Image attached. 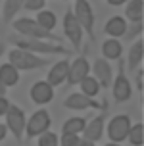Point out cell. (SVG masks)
I'll return each mask as SVG.
<instances>
[{"label": "cell", "mask_w": 144, "mask_h": 146, "mask_svg": "<svg viewBox=\"0 0 144 146\" xmlns=\"http://www.w3.org/2000/svg\"><path fill=\"white\" fill-rule=\"evenodd\" d=\"M125 40L129 42V40H135V38H138V36H142V21H137V23H131V29L127 27V31H125Z\"/></svg>", "instance_id": "26"}, {"label": "cell", "mask_w": 144, "mask_h": 146, "mask_svg": "<svg viewBox=\"0 0 144 146\" xmlns=\"http://www.w3.org/2000/svg\"><path fill=\"white\" fill-rule=\"evenodd\" d=\"M0 81L4 87H15L19 83V71L12 64H2L0 66Z\"/></svg>", "instance_id": "19"}, {"label": "cell", "mask_w": 144, "mask_h": 146, "mask_svg": "<svg viewBox=\"0 0 144 146\" xmlns=\"http://www.w3.org/2000/svg\"><path fill=\"white\" fill-rule=\"evenodd\" d=\"M8 60H10L8 64H12L17 71H35L40 67H48L50 64V58H42L38 54L21 50V48H12L8 52Z\"/></svg>", "instance_id": "3"}, {"label": "cell", "mask_w": 144, "mask_h": 146, "mask_svg": "<svg viewBox=\"0 0 144 146\" xmlns=\"http://www.w3.org/2000/svg\"><path fill=\"white\" fill-rule=\"evenodd\" d=\"M60 140V146H79V135H64L62 133V139Z\"/></svg>", "instance_id": "29"}, {"label": "cell", "mask_w": 144, "mask_h": 146, "mask_svg": "<svg viewBox=\"0 0 144 146\" xmlns=\"http://www.w3.org/2000/svg\"><path fill=\"white\" fill-rule=\"evenodd\" d=\"M35 21L38 23V25H42L44 29H48V31H54V27L58 25L56 14L50 12V10H40V12H36Z\"/></svg>", "instance_id": "24"}, {"label": "cell", "mask_w": 144, "mask_h": 146, "mask_svg": "<svg viewBox=\"0 0 144 146\" xmlns=\"http://www.w3.org/2000/svg\"><path fill=\"white\" fill-rule=\"evenodd\" d=\"M4 117H6V129L14 135V139L17 140V142H21L23 133H25V123H27V117H25L23 108L12 104V106L8 108Z\"/></svg>", "instance_id": "7"}, {"label": "cell", "mask_w": 144, "mask_h": 146, "mask_svg": "<svg viewBox=\"0 0 144 146\" xmlns=\"http://www.w3.org/2000/svg\"><path fill=\"white\" fill-rule=\"evenodd\" d=\"M50 125H52V117L48 113V110H36L25 123V135H27V139L38 137L44 131H50Z\"/></svg>", "instance_id": "9"}, {"label": "cell", "mask_w": 144, "mask_h": 146, "mask_svg": "<svg viewBox=\"0 0 144 146\" xmlns=\"http://www.w3.org/2000/svg\"><path fill=\"white\" fill-rule=\"evenodd\" d=\"M129 27V23L125 21V17L121 15H113V17H109L106 25H104V33L109 36H113V38H119V36L125 35V31Z\"/></svg>", "instance_id": "17"}, {"label": "cell", "mask_w": 144, "mask_h": 146, "mask_svg": "<svg viewBox=\"0 0 144 146\" xmlns=\"http://www.w3.org/2000/svg\"><path fill=\"white\" fill-rule=\"evenodd\" d=\"M4 52H6V40H0V58H2Z\"/></svg>", "instance_id": "35"}, {"label": "cell", "mask_w": 144, "mask_h": 146, "mask_svg": "<svg viewBox=\"0 0 144 146\" xmlns=\"http://www.w3.org/2000/svg\"><path fill=\"white\" fill-rule=\"evenodd\" d=\"M29 96L31 100L38 106H44V104H50L52 98H54V87H50L46 81H36L35 85L29 90Z\"/></svg>", "instance_id": "14"}, {"label": "cell", "mask_w": 144, "mask_h": 146, "mask_svg": "<svg viewBox=\"0 0 144 146\" xmlns=\"http://www.w3.org/2000/svg\"><path fill=\"white\" fill-rule=\"evenodd\" d=\"M23 2L25 0H4V6H2V19L4 23H12L17 12L23 10Z\"/></svg>", "instance_id": "21"}, {"label": "cell", "mask_w": 144, "mask_h": 146, "mask_svg": "<svg viewBox=\"0 0 144 146\" xmlns=\"http://www.w3.org/2000/svg\"><path fill=\"white\" fill-rule=\"evenodd\" d=\"M79 87H81V92L90 96V98H96V96L100 94V85H98V81L94 79L92 75H86L85 79L79 83Z\"/></svg>", "instance_id": "23"}, {"label": "cell", "mask_w": 144, "mask_h": 146, "mask_svg": "<svg viewBox=\"0 0 144 146\" xmlns=\"http://www.w3.org/2000/svg\"><path fill=\"white\" fill-rule=\"evenodd\" d=\"M106 146H119V144H117V142H108Z\"/></svg>", "instance_id": "37"}, {"label": "cell", "mask_w": 144, "mask_h": 146, "mask_svg": "<svg viewBox=\"0 0 144 146\" xmlns=\"http://www.w3.org/2000/svg\"><path fill=\"white\" fill-rule=\"evenodd\" d=\"M142 12H144V2L142 0H127L125 6V15L131 23L142 21Z\"/></svg>", "instance_id": "20"}, {"label": "cell", "mask_w": 144, "mask_h": 146, "mask_svg": "<svg viewBox=\"0 0 144 146\" xmlns=\"http://www.w3.org/2000/svg\"><path fill=\"white\" fill-rule=\"evenodd\" d=\"M90 69H94L92 77L98 81L100 88H109L111 81H113V67H111V64H109L108 60H104V58L94 60V66Z\"/></svg>", "instance_id": "13"}, {"label": "cell", "mask_w": 144, "mask_h": 146, "mask_svg": "<svg viewBox=\"0 0 144 146\" xmlns=\"http://www.w3.org/2000/svg\"><path fill=\"white\" fill-rule=\"evenodd\" d=\"M86 75H90V64H88L86 56L83 54V56H77V58L69 64V71H67L65 83H67L69 87H71V85H79Z\"/></svg>", "instance_id": "11"}, {"label": "cell", "mask_w": 144, "mask_h": 146, "mask_svg": "<svg viewBox=\"0 0 144 146\" xmlns=\"http://www.w3.org/2000/svg\"><path fill=\"white\" fill-rule=\"evenodd\" d=\"M6 135H8V129H6V125H2L0 123V142L6 139Z\"/></svg>", "instance_id": "32"}, {"label": "cell", "mask_w": 144, "mask_h": 146, "mask_svg": "<svg viewBox=\"0 0 144 146\" xmlns=\"http://www.w3.org/2000/svg\"><path fill=\"white\" fill-rule=\"evenodd\" d=\"M44 2L46 0H25L23 2V10H29V12H40L44 8Z\"/></svg>", "instance_id": "28"}, {"label": "cell", "mask_w": 144, "mask_h": 146, "mask_svg": "<svg viewBox=\"0 0 144 146\" xmlns=\"http://www.w3.org/2000/svg\"><path fill=\"white\" fill-rule=\"evenodd\" d=\"M0 96H6V87L2 85V81H0Z\"/></svg>", "instance_id": "36"}, {"label": "cell", "mask_w": 144, "mask_h": 146, "mask_svg": "<svg viewBox=\"0 0 144 146\" xmlns=\"http://www.w3.org/2000/svg\"><path fill=\"white\" fill-rule=\"evenodd\" d=\"M79 146H96V144H94V142H90V140L81 139V140H79Z\"/></svg>", "instance_id": "34"}, {"label": "cell", "mask_w": 144, "mask_h": 146, "mask_svg": "<svg viewBox=\"0 0 144 146\" xmlns=\"http://www.w3.org/2000/svg\"><path fill=\"white\" fill-rule=\"evenodd\" d=\"M64 2H65V0H64Z\"/></svg>", "instance_id": "38"}, {"label": "cell", "mask_w": 144, "mask_h": 146, "mask_svg": "<svg viewBox=\"0 0 144 146\" xmlns=\"http://www.w3.org/2000/svg\"><path fill=\"white\" fill-rule=\"evenodd\" d=\"M10 106H12V102L8 100L6 96H0V115H6V111H8Z\"/></svg>", "instance_id": "31"}, {"label": "cell", "mask_w": 144, "mask_h": 146, "mask_svg": "<svg viewBox=\"0 0 144 146\" xmlns=\"http://www.w3.org/2000/svg\"><path fill=\"white\" fill-rule=\"evenodd\" d=\"M71 12H73V15H75L77 23L81 25L83 33L88 36V40H90V42H96V29H94V19H96V15H94V10H92V6H90V2H88V0H75Z\"/></svg>", "instance_id": "4"}, {"label": "cell", "mask_w": 144, "mask_h": 146, "mask_svg": "<svg viewBox=\"0 0 144 146\" xmlns=\"http://www.w3.org/2000/svg\"><path fill=\"white\" fill-rule=\"evenodd\" d=\"M38 146H60V140L52 131H44L38 135Z\"/></svg>", "instance_id": "27"}, {"label": "cell", "mask_w": 144, "mask_h": 146, "mask_svg": "<svg viewBox=\"0 0 144 146\" xmlns=\"http://www.w3.org/2000/svg\"><path fill=\"white\" fill-rule=\"evenodd\" d=\"M64 106L67 110H108V100L104 98V102H98L90 96L83 94V92H71L64 100Z\"/></svg>", "instance_id": "10"}, {"label": "cell", "mask_w": 144, "mask_h": 146, "mask_svg": "<svg viewBox=\"0 0 144 146\" xmlns=\"http://www.w3.org/2000/svg\"><path fill=\"white\" fill-rule=\"evenodd\" d=\"M135 87L142 94V88H144V69H142V66L135 69Z\"/></svg>", "instance_id": "30"}, {"label": "cell", "mask_w": 144, "mask_h": 146, "mask_svg": "<svg viewBox=\"0 0 144 146\" xmlns=\"http://www.w3.org/2000/svg\"><path fill=\"white\" fill-rule=\"evenodd\" d=\"M131 115H127V113H117V115H113L111 119H109L108 123V129H106V133H108L109 137V142H123V140L127 139V135H129V129H131Z\"/></svg>", "instance_id": "8"}, {"label": "cell", "mask_w": 144, "mask_h": 146, "mask_svg": "<svg viewBox=\"0 0 144 146\" xmlns=\"http://www.w3.org/2000/svg\"><path fill=\"white\" fill-rule=\"evenodd\" d=\"M119 62V69H117V75L115 79L111 81V96L117 104H123L131 100V94H133V87H131L129 77L125 75V62L121 58L117 60Z\"/></svg>", "instance_id": "5"}, {"label": "cell", "mask_w": 144, "mask_h": 146, "mask_svg": "<svg viewBox=\"0 0 144 146\" xmlns=\"http://www.w3.org/2000/svg\"><path fill=\"white\" fill-rule=\"evenodd\" d=\"M14 31L17 35H23V36H31V38H40V40H50V42H62V36L56 35L54 31H48L44 29L42 25L33 19V17H17L14 23Z\"/></svg>", "instance_id": "2"}, {"label": "cell", "mask_w": 144, "mask_h": 146, "mask_svg": "<svg viewBox=\"0 0 144 146\" xmlns=\"http://www.w3.org/2000/svg\"><path fill=\"white\" fill-rule=\"evenodd\" d=\"M123 54V44L117 38H108L106 42L102 44V56L104 60H119Z\"/></svg>", "instance_id": "18"}, {"label": "cell", "mask_w": 144, "mask_h": 146, "mask_svg": "<svg viewBox=\"0 0 144 146\" xmlns=\"http://www.w3.org/2000/svg\"><path fill=\"white\" fill-rule=\"evenodd\" d=\"M104 125H106V110L102 111L100 115L92 117L90 121H86L85 129H83V137H85V140H90V142H98V140L104 137Z\"/></svg>", "instance_id": "12"}, {"label": "cell", "mask_w": 144, "mask_h": 146, "mask_svg": "<svg viewBox=\"0 0 144 146\" xmlns=\"http://www.w3.org/2000/svg\"><path fill=\"white\" fill-rule=\"evenodd\" d=\"M127 139L131 140V144H133V146H142V142H144V125H142V121L131 125Z\"/></svg>", "instance_id": "25"}, {"label": "cell", "mask_w": 144, "mask_h": 146, "mask_svg": "<svg viewBox=\"0 0 144 146\" xmlns=\"http://www.w3.org/2000/svg\"><path fill=\"white\" fill-rule=\"evenodd\" d=\"M6 42L14 44V48H21V50L33 52V54H48V56H58V54H71L69 48H65L60 42H50V40H40V38H31V36H23V35H8Z\"/></svg>", "instance_id": "1"}, {"label": "cell", "mask_w": 144, "mask_h": 146, "mask_svg": "<svg viewBox=\"0 0 144 146\" xmlns=\"http://www.w3.org/2000/svg\"><path fill=\"white\" fill-rule=\"evenodd\" d=\"M67 71H69V62H67L65 58L60 60V62H56V64L52 66V69L48 71L46 83H48L50 87H58V85L65 83V79H67Z\"/></svg>", "instance_id": "15"}, {"label": "cell", "mask_w": 144, "mask_h": 146, "mask_svg": "<svg viewBox=\"0 0 144 146\" xmlns=\"http://www.w3.org/2000/svg\"><path fill=\"white\" fill-rule=\"evenodd\" d=\"M64 35L65 38L71 42V48L75 52H79L81 48H83V29H81V25L77 23V19H75V15H73L71 8H67L64 14Z\"/></svg>", "instance_id": "6"}, {"label": "cell", "mask_w": 144, "mask_h": 146, "mask_svg": "<svg viewBox=\"0 0 144 146\" xmlns=\"http://www.w3.org/2000/svg\"><path fill=\"white\" fill-rule=\"evenodd\" d=\"M106 2H108L109 6H123L127 0H106Z\"/></svg>", "instance_id": "33"}, {"label": "cell", "mask_w": 144, "mask_h": 146, "mask_svg": "<svg viewBox=\"0 0 144 146\" xmlns=\"http://www.w3.org/2000/svg\"><path fill=\"white\" fill-rule=\"evenodd\" d=\"M85 125H86V117H69L62 125V133L64 135H79V133H83Z\"/></svg>", "instance_id": "22"}, {"label": "cell", "mask_w": 144, "mask_h": 146, "mask_svg": "<svg viewBox=\"0 0 144 146\" xmlns=\"http://www.w3.org/2000/svg\"><path fill=\"white\" fill-rule=\"evenodd\" d=\"M142 58H144V40L142 36H138L129 48V54H127V69L135 71L138 66H142Z\"/></svg>", "instance_id": "16"}]
</instances>
